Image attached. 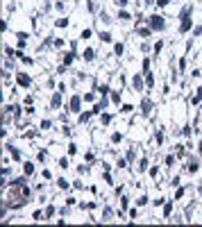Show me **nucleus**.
Returning <instances> with one entry per match:
<instances>
[{"mask_svg":"<svg viewBox=\"0 0 202 227\" xmlns=\"http://www.w3.org/2000/svg\"><path fill=\"white\" fill-rule=\"evenodd\" d=\"M102 123H104V125L111 123V116H109V114H102Z\"/></svg>","mask_w":202,"mask_h":227,"instance_id":"24","label":"nucleus"},{"mask_svg":"<svg viewBox=\"0 0 202 227\" xmlns=\"http://www.w3.org/2000/svg\"><path fill=\"white\" fill-rule=\"evenodd\" d=\"M59 104H62V98H59V93H55L52 95V107H59Z\"/></svg>","mask_w":202,"mask_h":227,"instance_id":"10","label":"nucleus"},{"mask_svg":"<svg viewBox=\"0 0 202 227\" xmlns=\"http://www.w3.org/2000/svg\"><path fill=\"white\" fill-rule=\"evenodd\" d=\"M200 100H202V89H197V95H195V98H193V104H197V102H200Z\"/></svg>","mask_w":202,"mask_h":227,"instance_id":"19","label":"nucleus"},{"mask_svg":"<svg viewBox=\"0 0 202 227\" xmlns=\"http://www.w3.org/2000/svg\"><path fill=\"white\" fill-rule=\"evenodd\" d=\"M186 168L191 170V173H195V170L200 168V166H197V161H193V159H191V161H188V166H186Z\"/></svg>","mask_w":202,"mask_h":227,"instance_id":"9","label":"nucleus"},{"mask_svg":"<svg viewBox=\"0 0 202 227\" xmlns=\"http://www.w3.org/2000/svg\"><path fill=\"white\" fill-rule=\"evenodd\" d=\"M73 62V52H66V55H64V64H66V66H68V64H71Z\"/></svg>","mask_w":202,"mask_h":227,"instance_id":"12","label":"nucleus"},{"mask_svg":"<svg viewBox=\"0 0 202 227\" xmlns=\"http://www.w3.org/2000/svg\"><path fill=\"white\" fill-rule=\"evenodd\" d=\"M89 36H91V30H89V27H86V30L82 32V39H89Z\"/></svg>","mask_w":202,"mask_h":227,"instance_id":"26","label":"nucleus"},{"mask_svg":"<svg viewBox=\"0 0 202 227\" xmlns=\"http://www.w3.org/2000/svg\"><path fill=\"white\" fill-rule=\"evenodd\" d=\"M80 104H82V100H80L77 95H75V98L71 100V109H73V111H77V109H80Z\"/></svg>","mask_w":202,"mask_h":227,"instance_id":"6","label":"nucleus"},{"mask_svg":"<svg viewBox=\"0 0 202 227\" xmlns=\"http://www.w3.org/2000/svg\"><path fill=\"white\" fill-rule=\"evenodd\" d=\"M145 84H148V86H155V77H152L150 73H148V77H145Z\"/></svg>","mask_w":202,"mask_h":227,"instance_id":"14","label":"nucleus"},{"mask_svg":"<svg viewBox=\"0 0 202 227\" xmlns=\"http://www.w3.org/2000/svg\"><path fill=\"white\" fill-rule=\"evenodd\" d=\"M143 84H145V82L139 77V75H134V77H132V86H134L136 91H141V89H143Z\"/></svg>","mask_w":202,"mask_h":227,"instance_id":"2","label":"nucleus"},{"mask_svg":"<svg viewBox=\"0 0 202 227\" xmlns=\"http://www.w3.org/2000/svg\"><path fill=\"white\" fill-rule=\"evenodd\" d=\"M66 25H68L66 18H59V21H57V27H66Z\"/></svg>","mask_w":202,"mask_h":227,"instance_id":"22","label":"nucleus"},{"mask_svg":"<svg viewBox=\"0 0 202 227\" xmlns=\"http://www.w3.org/2000/svg\"><path fill=\"white\" fill-rule=\"evenodd\" d=\"M18 84L21 86H30V77H27L25 73H18Z\"/></svg>","mask_w":202,"mask_h":227,"instance_id":"4","label":"nucleus"},{"mask_svg":"<svg viewBox=\"0 0 202 227\" xmlns=\"http://www.w3.org/2000/svg\"><path fill=\"white\" fill-rule=\"evenodd\" d=\"M111 141H114V143H118V141H120V134H118V132H116V134H111Z\"/></svg>","mask_w":202,"mask_h":227,"instance_id":"25","label":"nucleus"},{"mask_svg":"<svg viewBox=\"0 0 202 227\" xmlns=\"http://www.w3.org/2000/svg\"><path fill=\"white\" fill-rule=\"evenodd\" d=\"M170 211H173V204H170V202H168V204L164 207V216H170Z\"/></svg>","mask_w":202,"mask_h":227,"instance_id":"17","label":"nucleus"},{"mask_svg":"<svg viewBox=\"0 0 202 227\" xmlns=\"http://www.w3.org/2000/svg\"><path fill=\"white\" fill-rule=\"evenodd\" d=\"M136 30H139V27H136ZM139 36H150V30H148V27H141V30H139Z\"/></svg>","mask_w":202,"mask_h":227,"instance_id":"11","label":"nucleus"},{"mask_svg":"<svg viewBox=\"0 0 202 227\" xmlns=\"http://www.w3.org/2000/svg\"><path fill=\"white\" fill-rule=\"evenodd\" d=\"M93 57H95V52L91 50V48H89V50H84V59H86V62H91Z\"/></svg>","mask_w":202,"mask_h":227,"instance_id":"8","label":"nucleus"},{"mask_svg":"<svg viewBox=\"0 0 202 227\" xmlns=\"http://www.w3.org/2000/svg\"><path fill=\"white\" fill-rule=\"evenodd\" d=\"M104 107H107V100H102V102H98V104H95V107H93V114H100Z\"/></svg>","mask_w":202,"mask_h":227,"instance_id":"7","label":"nucleus"},{"mask_svg":"<svg viewBox=\"0 0 202 227\" xmlns=\"http://www.w3.org/2000/svg\"><path fill=\"white\" fill-rule=\"evenodd\" d=\"M150 109H152V102H150V100H143V102H141V111H143L145 116L150 114Z\"/></svg>","mask_w":202,"mask_h":227,"instance_id":"5","label":"nucleus"},{"mask_svg":"<svg viewBox=\"0 0 202 227\" xmlns=\"http://www.w3.org/2000/svg\"><path fill=\"white\" fill-rule=\"evenodd\" d=\"M57 184L62 186V189H66V186H68V182H66V180H57Z\"/></svg>","mask_w":202,"mask_h":227,"instance_id":"27","label":"nucleus"},{"mask_svg":"<svg viewBox=\"0 0 202 227\" xmlns=\"http://www.w3.org/2000/svg\"><path fill=\"white\" fill-rule=\"evenodd\" d=\"M188 14H191V7H184V9H182V18H188Z\"/></svg>","mask_w":202,"mask_h":227,"instance_id":"15","label":"nucleus"},{"mask_svg":"<svg viewBox=\"0 0 202 227\" xmlns=\"http://www.w3.org/2000/svg\"><path fill=\"white\" fill-rule=\"evenodd\" d=\"M168 2H170V0H157V5H159V7H166Z\"/></svg>","mask_w":202,"mask_h":227,"instance_id":"28","label":"nucleus"},{"mask_svg":"<svg viewBox=\"0 0 202 227\" xmlns=\"http://www.w3.org/2000/svg\"><path fill=\"white\" fill-rule=\"evenodd\" d=\"M145 2H148V5H152V2H155V0H145Z\"/></svg>","mask_w":202,"mask_h":227,"instance_id":"30","label":"nucleus"},{"mask_svg":"<svg viewBox=\"0 0 202 227\" xmlns=\"http://www.w3.org/2000/svg\"><path fill=\"white\" fill-rule=\"evenodd\" d=\"M164 25H166L164 16H159V14L150 16V27H152V30H164Z\"/></svg>","mask_w":202,"mask_h":227,"instance_id":"1","label":"nucleus"},{"mask_svg":"<svg viewBox=\"0 0 202 227\" xmlns=\"http://www.w3.org/2000/svg\"><path fill=\"white\" fill-rule=\"evenodd\" d=\"M191 30V18H182V25H179V32L184 34V32Z\"/></svg>","mask_w":202,"mask_h":227,"instance_id":"3","label":"nucleus"},{"mask_svg":"<svg viewBox=\"0 0 202 227\" xmlns=\"http://www.w3.org/2000/svg\"><path fill=\"white\" fill-rule=\"evenodd\" d=\"M100 39H102V41H111V34H109V32H100Z\"/></svg>","mask_w":202,"mask_h":227,"instance_id":"13","label":"nucleus"},{"mask_svg":"<svg viewBox=\"0 0 202 227\" xmlns=\"http://www.w3.org/2000/svg\"><path fill=\"white\" fill-rule=\"evenodd\" d=\"M200 155H202V141H200Z\"/></svg>","mask_w":202,"mask_h":227,"instance_id":"31","label":"nucleus"},{"mask_svg":"<svg viewBox=\"0 0 202 227\" xmlns=\"http://www.w3.org/2000/svg\"><path fill=\"white\" fill-rule=\"evenodd\" d=\"M118 18H120V21H127V18H130V14H127V11H125V9H120Z\"/></svg>","mask_w":202,"mask_h":227,"instance_id":"16","label":"nucleus"},{"mask_svg":"<svg viewBox=\"0 0 202 227\" xmlns=\"http://www.w3.org/2000/svg\"><path fill=\"white\" fill-rule=\"evenodd\" d=\"M111 100H114V102H120V93L114 91V93H111Z\"/></svg>","mask_w":202,"mask_h":227,"instance_id":"20","label":"nucleus"},{"mask_svg":"<svg viewBox=\"0 0 202 227\" xmlns=\"http://www.w3.org/2000/svg\"><path fill=\"white\" fill-rule=\"evenodd\" d=\"M114 52H116V55H123V43H116V46H114Z\"/></svg>","mask_w":202,"mask_h":227,"instance_id":"18","label":"nucleus"},{"mask_svg":"<svg viewBox=\"0 0 202 227\" xmlns=\"http://www.w3.org/2000/svg\"><path fill=\"white\" fill-rule=\"evenodd\" d=\"M116 2H118V7H125V5H127V0H116Z\"/></svg>","mask_w":202,"mask_h":227,"instance_id":"29","label":"nucleus"},{"mask_svg":"<svg viewBox=\"0 0 202 227\" xmlns=\"http://www.w3.org/2000/svg\"><path fill=\"white\" fill-rule=\"evenodd\" d=\"M145 168H148V161L141 159V161H139V170H145Z\"/></svg>","mask_w":202,"mask_h":227,"instance_id":"23","label":"nucleus"},{"mask_svg":"<svg viewBox=\"0 0 202 227\" xmlns=\"http://www.w3.org/2000/svg\"><path fill=\"white\" fill-rule=\"evenodd\" d=\"M25 173H27V175H32V173H34V166H32V164H25Z\"/></svg>","mask_w":202,"mask_h":227,"instance_id":"21","label":"nucleus"}]
</instances>
